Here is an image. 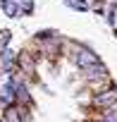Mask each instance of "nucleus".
Instances as JSON below:
<instances>
[{"instance_id": "obj_1", "label": "nucleus", "mask_w": 117, "mask_h": 122, "mask_svg": "<svg viewBox=\"0 0 117 122\" xmlns=\"http://www.w3.org/2000/svg\"><path fill=\"white\" fill-rule=\"evenodd\" d=\"M77 65H79V67H96V65H98V57H96V53H91L88 48H79V50H77Z\"/></svg>"}, {"instance_id": "obj_2", "label": "nucleus", "mask_w": 117, "mask_h": 122, "mask_svg": "<svg viewBox=\"0 0 117 122\" xmlns=\"http://www.w3.org/2000/svg\"><path fill=\"white\" fill-rule=\"evenodd\" d=\"M12 101H15V84H12V81H7V84L3 86V93H0V103H3L5 108H10V105H12Z\"/></svg>"}, {"instance_id": "obj_3", "label": "nucleus", "mask_w": 117, "mask_h": 122, "mask_svg": "<svg viewBox=\"0 0 117 122\" xmlns=\"http://www.w3.org/2000/svg\"><path fill=\"white\" fill-rule=\"evenodd\" d=\"M0 7L5 10L7 17H17V15H19V5L15 3V0H0Z\"/></svg>"}, {"instance_id": "obj_4", "label": "nucleus", "mask_w": 117, "mask_h": 122, "mask_svg": "<svg viewBox=\"0 0 117 122\" xmlns=\"http://www.w3.org/2000/svg\"><path fill=\"white\" fill-rule=\"evenodd\" d=\"M12 62H15V50L5 48V50H3V67H5V70H10V67H12Z\"/></svg>"}, {"instance_id": "obj_5", "label": "nucleus", "mask_w": 117, "mask_h": 122, "mask_svg": "<svg viewBox=\"0 0 117 122\" xmlns=\"http://www.w3.org/2000/svg\"><path fill=\"white\" fill-rule=\"evenodd\" d=\"M115 101H117V91H110L105 96H98V103L100 105H107V103H115Z\"/></svg>"}, {"instance_id": "obj_6", "label": "nucleus", "mask_w": 117, "mask_h": 122, "mask_svg": "<svg viewBox=\"0 0 117 122\" xmlns=\"http://www.w3.org/2000/svg\"><path fill=\"white\" fill-rule=\"evenodd\" d=\"M19 10H22L24 15H31V12H34V0H22V3H19Z\"/></svg>"}, {"instance_id": "obj_7", "label": "nucleus", "mask_w": 117, "mask_h": 122, "mask_svg": "<svg viewBox=\"0 0 117 122\" xmlns=\"http://www.w3.org/2000/svg\"><path fill=\"white\" fill-rule=\"evenodd\" d=\"M3 122H22V120H19V112H17V110H12V108H10V110H7V115H5V120H3Z\"/></svg>"}, {"instance_id": "obj_8", "label": "nucleus", "mask_w": 117, "mask_h": 122, "mask_svg": "<svg viewBox=\"0 0 117 122\" xmlns=\"http://www.w3.org/2000/svg\"><path fill=\"white\" fill-rule=\"evenodd\" d=\"M69 7H74V10H88V3H86V0H69Z\"/></svg>"}, {"instance_id": "obj_9", "label": "nucleus", "mask_w": 117, "mask_h": 122, "mask_svg": "<svg viewBox=\"0 0 117 122\" xmlns=\"http://www.w3.org/2000/svg\"><path fill=\"white\" fill-rule=\"evenodd\" d=\"M10 38H12V34H10L7 29H3V31H0V48H5V46L10 43Z\"/></svg>"}, {"instance_id": "obj_10", "label": "nucleus", "mask_w": 117, "mask_h": 122, "mask_svg": "<svg viewBox=\"0 0 117 122\" xmlns=\"http://www.w3.org/2000/svg\"><path fill=\"white\" fill-rule=\"evenodd\" d=\"M100 122H117V110H112V112H110L107 117H103Z\"/></svg>"}]
</instances>
